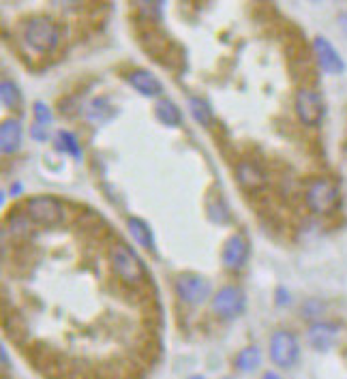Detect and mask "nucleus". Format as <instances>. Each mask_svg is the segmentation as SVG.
Returning <instances> with one entry per match:
<instances>
[{"mask_svg": "<svg viewBox=\"0 0 347 379\" xmlns=\"http://www.w3.org/2000/svg\"><path fill=\"white\" fill-rule=\"evenodd\" d=\"M321 311H323V306L317 300H309L302 308V315L304 317H317V315H321Z\"/></svg>", "mask_w": 347, "mask_h": 379, "instance_id": "nucleus-22", "label": "nucleus"}, {"mask_svg": "<svg viewBox=\"0 0 347 379\" xmlns=\"http://www.w3.org/2000/svg\"><path fill=\"white\" fill-rule=\"evenodd\" d=\"M56 148H58L61 152H69V155L76 157V159H82L80 142H78V137H76L71 131H58V133H56Z\"/></svg>", "mask_w": 347, "mask_h": 379, "instance_id": "nucleus-19", "label": "nucleus"}, {"mask_svg": "<svg viewBox=\"0 0 347 379\" xmlns=\"http://www.w3.org/2000/svg\"><path fill=\"white\" fill-rule=\"evenodd\" d=\"M110 264L114 274L127 285H142L146 281V268L140 257L123 242H116L110 251Z\"/></svg>", "mask_w": 347, "mask_h": 379, "instance_id": "nucleus-2", "label": "nucleus"}, {"mask_svg": "<svg viewBox=\"0 0 347 379\" xmlns=\"http://www.w3.org/2000/svg\"><path fill=\"white\" fill-rule=\"evenodd\" d=\"M313 54L319 65V69L328 76H341L345 71V61L338 54V50L326 39V37H315L313 39Z\"/></svg>", "mask_w": 347, "mask_h": 379, "instance_id": "nucleus-9", "label": "nucleus"}, {"mask_svg": "<svg viewBox=\"0 0 347 379\" xmlns=\"http://www.w3.org/2000/svg\"><path fill=\"white\" fill-rule=\"evenodd\" d=\"M247 308V294L238 285H223L214 296H212V313L219 319H236L244 313Z\"/></svg>", "mask_w": 347, "mask_h": 379, "instance_id": "nucleus-5", "label": "nucleus"}, {"mask_svg": "<svg viewBox=\"0 0 347 379\" xmlns=\"http://www.w3.org/2000/svg\"><path fill=\"white\" fill-rule=\"evenodd\" d=\"M174 289H176V296L185 304H191V306L204 304L210 298V294H212L210 281L206 276H202V274H195V272H182L176 279Z\"/></svg>", "mask_w": 347, "mask_h": 379, "instance_id": "nucleus-6", "label": "nucleus"}, {"mask_svg": "<svg viewBox=\"0 0 347 379\" xmlns=\"http://www.w3.org/2000/svg\"><path fill=\"white\" fill-rule=\"evenodd\" d=\"M127 80H129V84H131L142 97L155 99V97H159V95L163 93L161 80H159L155 73L146 71V69H135V71H131V73L127 76Z\"/></svg>", "mask_w": 347, "mask_h": 379, "instance_id": "nucleus-13", "label": "nucleus"}, {"mask_svg": "<svg viewBox=\"0 0 347 379\" xmlns=\"http://www.w3.org/2000/svg\"><path fill=\"white\" fill-rule=\"evenodd\" d=\"M52 125V112L46 103L37 101L35 103V127L33 129H39V131H46L48 127Z\"/></svg>", "mask_w": 347, "mask_h": 379, "instance_id": "nucleus-21", "label": "nucleus"}, {"mask_svg": "<svg viewBox=\"0 0 347 379\" xmlns=\"http://www.w3.org/2000/svg\"><path fill=\"white\" fill-rule=\"evenodd\" d=\"M270 358L279 368H294L300 358V343L294 332L276 330L270 336Z\"/></svg>", "mask_w": 347, "mask_h": 379, "instance_id": "nucleus-7", "label": "nucleus"}, {"mask_svg": "<svg viewBox=\"0 0 347 379\" xmlns=\"http://www.w3.org/2000/svg\"><path fill=\"white\" fill-rule=\"evenodd\" d=\"M261 379H283V377L279 373H274V370H268V373L261 375Z\"/></svg>", "mask_w": 347, "mask_h": 379, "instance_id": "nucleus-23", "label": "nucleus"}, {"mask_svg": "<svg viewBox=\"0 0 347 379\" xmlns=\"http://www.w3.org/2000/svg\"><path fill=\"white\" fill-rule=\"evenodd\" d=\"M0 99H3V105L7 110H20V105H22V93L16 86V82L3 80V84H0Z\"/></svg>", "mask_w": 347, "mask_h": 379, "instance_id": "nucleus-18", "label": "nucleus"}, {"mask_svg": "<svg viewBox=\"0 0 347 379\" xmlns=\"http://www.w3.org/2000/svg\"><path fill=\"white\" fill-rule=\"evenodd\" d=\"M127 227H129L131 238H133L140 246H144V249H148V251H155V234H152L150 225H148L144 219L131 217V219L127 221Z\"/></svg>", "mask_w": 347, "mask_h": 379, "instance_id": "nucleus-15", "label": "nucleus"}, {"mask_svg": "<svg viewBox=\"0 0 347 379\" xmlns=\"http://www.w3.org/2000/svg\"><path fill=\"white\" fill-rule=\"evenodd\" d=\"M341 26H343V28H345V33H347V14H343V16H341Z\"/></svg>", "mask_w": 347, "mask_h": 379, "instance_id": "nucleus-24", "label": "nucleus"}, {"mask_svg": "<svg viewBox=\"0 0 347 379\" xmlns=\"http://www.w3.org/2000/svg\"><path fill=\"white\" fill-rule=\"evenodd\" d=\"M296 114L300 118L302 125L306 127H319L326 114V105L319 93H315L313 88H300L296 93V101H294Z\"/></svg>", "mask_w": 347, "mask_h": 379, "instance_id": "nucleus-8", "label": "nucleus"}, {"mask_svg": "<svg viewBox=\"0 0 347 379\" xmlns=\"http://www.w3.org/2000/svg\"><path fill=\"white\" fill-rule=\"evenodd\" d=\"M61 41V28L52 18L37 16L24 26V43L37 54H52Z\"/></svg>", "mask_w": 347, "mask_h": 379, "instance_id": "nucleus-1", "label": "nucleus"}, {"mask_svg": "<svg viewBox=\"0 0 347 379\" xmlns=\"http://www.w3.org/2000/svg\"><path fill=\"white\" fill-rule=\"evenodd\" d=\"M259 364H261V351L255 345H249V347L240 349L234 358V366L240 373H253Z\"/></svg>", "mask_w": 347, "mask_h": 379, "instance_id": "nucleus-17", "label": "nucleus"}, {"mask_svg": "<svg viewBox=\"0 0 347 379\" xmlns=\"http://www.w3.org/2000/svg\"><path fill=\"white\" fill-rule=\"evenodd\" d=\"M338 338V326L332 323V321H323V319H317L309 326L306 330V341L313 349L317 351H328L334 347Z\"/></svg>", "mask_w": 347, "mask_h": 379, "instance_id": "nucleus-11", "label": "nucleus"}, {"mask_svg": "<svg viewBox=\"0 0 347 379\" xmlns=\"http://www.w3.org/2000/svg\"><path fill=\"white\" fill-rule=\"evenodd\" d=\"M341 197L338 187L330 178H313L304 191L306 208L315 214H328L336 208Z\"/></svg>", "mask_w": 347, "mask_h": 379, "instance_id": "nucleus-3", "label": "nucleus"}, {"mask_svg": "<svg viewBox=\"0 0 347 379\" xmlns=\"http://www.w3.org/2000/svg\"><path fill=\"white\" fill-rule=\"evenodd\" d=\"M22 125L16 118H9L0 125V150L3 155H16L22 148Z\"/></svg>", "mask_w": 347, "mask_h": 379, "instance_id": "nucleus-14", "label": "nucleus"}, {"mask_svg": "<svg viewBox=\"0 0 347 379\" xmlns=\"http://www.w3.org/2000/svg\"><path fill=\"white\" fill-rule=\"evenodd\" d=\"M155 116H157V120L161 123V125H165V127H180V123H182V112H180V108L174 103V101H170V99H161L159 103H157V108H155Z\"/></svg>", "mask_w": 347, "mask_h": 379, "instance_id": "nucleus-16", "label": "nucleus"}, {"mask_svg": "<svg viewBox=\"0 0 347 379\" xmlns=\"http://www.w3.org/2000/svg\"><path fill=\"white\" fill-rule=\"evenodd\" d=\"M189 108H191V114H193V118L200 123V125H204V127H208L210 123H212V112H210V108H208V103L206 101H202V99H189Z\"/></svg>", "mask_w": 347, "mask_h": 379, "instance_id": "nucleus-20", "label": "nucleus"}, {"mask_svg": "<svg viewBox=\"0 0 347 379\" xmlns=\"http://www.w3.org/2000/svg\"><path fill=\"white\" fill-rule=\"evenodd\" d=\"M236 178L238 182L249 189V191H257V189H264L266 182H268V176L266 172L259 167V163L251 161V159H244L236 165Z\"/></svg>", "mask_w": 347, "mask_h": 379, "instance_id": "nucleus-12", "label": "nucleus"}, {"mask_svg": "<svg viewBox=\"0 0 347 379\" xmlns=\"http://www.w3.org/2000/svg\"><path fill=\"white\" fill-rule=\"evenodd\" d=\"M26 217L43 227H56L65 219V208L61 199L52 195H35L26 202Z\"/></svg>", "mask_w": 347, "mask_h": 379, "instance_id": "nucleus-4", "label": "nucleus"}, {"mask_svg": "<svg viewBox=\"0 0 347 379\" xmlns=\"http://www.w3.org/2000/svg\"><path fill=\"white\" fill-rule=\"evenodd\" d=\"M249 253H251V244L247 240L244 234H234L227 238V242L223 244V251H221V261L227 270L232 272H238L247 266L249 261Z\"/></svg>", "mask_w": 347, "mask_h": 379, "instance_id": "nucleus-10", "label": "nucleus"}]
</instances>
